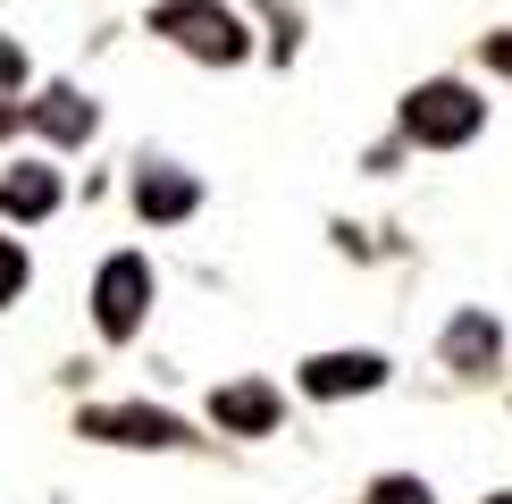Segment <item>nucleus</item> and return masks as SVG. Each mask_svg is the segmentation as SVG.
Here are the masks:
<instances>
[{
	"mask_svg": "<svg viewBox=\"0 0 512 504\" xmlns=\"http://www.w3.org/2000/svg\"><path fill=\"white\" fill-rule=\"evenodd\" d=\"M84 437H110V446H177L185 420H168L152 404H118V412H84Z\"/></svg>",
	"mask_w": 512,
	"mask_h": 504,
	"instance_id": "4",
	"label": "nucleus"
},
{
	"mask_svg": "<svg viewBox=\"0 0 512 504\" xmlns=\"http://www.w3.org/2000/svg\"><path fill=\"white\" fill-rule=\"evenodd\" d=\"M496 504H512V496H496Z\"/></svg>",
	"mask_w": 512,
	"mask_h": 504,
	"instance_id": "15",
	"label": "nucleus"
},
{
	"mask_svg": "<svg viewBox=\"0 0 512 504\" xmlns=\"http://www.w3.org/2000/svg\"><path fill=\"white\" fill-rule=\"evenodd\" d=\"M403 135H412V143H437V152L471 143V135H479V93H471V84H420V93L403 101Z\"/></svg>",
	"mask_w": 512,
	"mask_h": 504,
	"instance_id": "2",
	"label": "nucleus"
},
{
	"mask_svg": "<svg viewBox=\"0 0 512 504\" xmlns=\"http://www.w3.org/2000/svg\"><path fill=\"white\" fill-rule=\"evenodd\" d=\"M378 378H387L378 353H319V362H303V387L311 395H370Z\"/></svg>",
	"mask_w": 512,
	"mask_h": 504,
	"instance_id": "5",
	"label": "nucleus"
},
{
	"mask_svg": "<svg viewBox=\"0 0 512 504\" xmlns=\"http://www.w3.org/2000/svg\"><path fill=\"white\" fill-rule=\"evenodd\" d=\"M210 412H219V429H236V437L277 429V395L269 387H219V395H210Z\"/></svg>",
	"mask_w": 512,
	"mask_h": 504,
	"instance_id": "6",
	"label": "nucleus"
},
{
	"mask_svg": "<svg viewBox=\"0 0 512 504\" xmlns=\"http://www.w3.org/2000/svg\"><path fill=\"white\" fill-rule=\"evenodd\" d=\"M34 126H42V135H59V143H84V135H93V101L59 84V93L34 101Z\"/></svg>",
	"mask_w": 512,
	"mask_h": 504,
	"instance_id": "8",
	"label": "nucleus"
},
{
	"mask_svg": "<svg viewBox=\"0 0 512 504\" xmlns=\"http://www.w3.org/2000/svg\"><path fill=\"white\" fill-rule=\"evenodd\" d=\"M9 294H26V244L0 236V303H9Z\"/></svg>",
	"mask_w": 512,
	"mask_h": 504,
	"instance_id": "11",
	"label": "nucleus"
},
{
	"mask_svg": "<svg viewBox=\"0 0 512 504\" xmlns=\"http://www.w3.org/2000/svg\"><path fill=\"white\" fill-rule=\"evenodd\" d=\"M370 504H429V488H420V479H378Z\"/></svg>",
	"mask_w": 512,
	"mask_h": 504,
	"instance_id": "12",
	"label": "nucleus"
},
{
	"mask_svg": "<svg viewBox=\"0 0 512 504\" xmlns=\"http://www.w3.org/2000/svg\"><path fill=\"white\" fill-rule=\"evenodd\" d=\"M0 84H17V51H9V42H0Z\"/></svg>",
	"mask_w": 512,
	"mask_h": 504,
	"instance_id": "14",
	"label": "nucleus"
},
{
	"mask_svg": "<svg viewBox=\"0 0 512 504\" xmlns=\"http://www.w3.org/2000/svg\"><path fill=\"white\" fill-rule=\"evenodd\" d=\"M143 303H152V269H143V252H118V261L101 269V286H93L101 336H135L143 328Z\"/></svg>",
	"mask_w": 512,
	"mask_h": 504,
	"instance_id": "3",
	"label": "nucleus"
},
{
	"mask_svg": "<svg viewBox=\"0 0 512 504\" xmlns=\"http://www.w3.org/2000/svg\"><path fill=\"white\" fill-rule=\"evenodd\" d=\"M445 353H454L462 370H487V362H496V320H479V311L454 320V328H445Z\"/></svg>",
	"mask_w": 512,
	"mask_h": 504,
	"instance_id": "10",
	"label": "nucleus"
},
{
	"mask_svg": "<svg viewBox=\"0 0 512 504\" xmlns=\"http://www.w3.org/2000/svg\"><path fill=\"white\" fill-rule=\"evenodd\" d=\"M487 59H496V68L512 76V34H496V42H487Z\"/></svg>",
	"mask_w": 512,
	"mask_h": 504,
	"instance_id": "13",
	"label": "nucleus"
},
{
	"mask_svg": "<svg viewBox=\"0 0 512 504\" xmlns=\"http://www.w3.org/2000/svg\"><path fill=\"white\" fill-rule=\"evenodd\" d=\"M135 202H143V219H185L202 194H194V177H177V168H152V177L135 185Z\"/></svg>",
	"mask_w": 512,
	"mask_h": 504,
	"instance_id": "9",
	"label": "nucleus"
},
{
	"mask_svg": "<svg viewBox=\"0 0 512 504\" xmlns=\"http://www.w3.org/2000/svg\"><path fill=\"white\" fill-rule=\"evenodd\" d=\"M152 26L177 42V51L210 59V68H236V59L252 51L244 17H236V9H219V0H160V9H152Z\"/></svg>",
	"mask_w": 512,
	"mask_h": 504,
	"instance_id": "1",
	"label": "nucleus"
},
{
	"mask_svg": "<svg viewBox=\"0 0 512 504\" xmlns=\"http://www.w3.org/2000/svg\"><path fill=\"white\" fill-rule=\"evenodd\" d=\"M51 202H59L51 168H9V177H0V210H9V219H42Z\"/></svg>",
	"mask_w": 512,
	"mask_h": 504,
	"instance_id": "7",
	"label": "nucleus"
}]
</instances>
